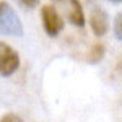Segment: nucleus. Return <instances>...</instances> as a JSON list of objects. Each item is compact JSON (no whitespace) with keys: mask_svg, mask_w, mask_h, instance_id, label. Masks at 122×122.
<instances>
[{"mask_svg":"<svg viewBox=\"0 0 122 122\" xmlns=\"http://www.w3.org/2000/svg\"><path fill=\"white\" fill-rule=\"evenodd\" d=\"M56 2L64 7L65 16L72 25H75L78 28L85 26V13H83L80 0H56Z\"/></svg>","mask_w":122,"mask_h":122,"instance_id":"4","label":"nucleus"},{"mask_svg":"<svg viewBox=\"0 0 122 122\" xmlns=\"http://www.w3.org/2000/svg\"><path fill=\"white\" fill-rule=\"evenodd\" d=\"M20 68V56L13 47L0 41V76H10Z\"/></svg>","mask_w":122,"mask_h":122,"instance_id":"2","label":"nucleus"},{"mask_svg":"<svg viewBox=\"0 0 122 122\" xmlns=\"http://www.w3.org/2000/svg\"><path fill=\"white\" fill-rule=\"evenodd\" d=\"M25 28L15 8L8 2H0V34L3 36H23Z\"/></svg>","mask_w":122,"mask_h":122,"instance_id":"1","label":"nucleus"},{"mask_svg":"<svg viewBox=\"0 0 122 122\" xmlns=\"http://www.w3.org/2000/svg\"><path fill=\"white\" fill-rule=\"evenodd\" d=\"M0 122H25L21 117H20L18 114H15V112H8V114H5L2 119H0Z\"/></svg>","mask_w":122,"mask_h":122,"instance_id":"8","label":"nucleus"},{"mask_svg":"<svg viewBox=\"0 0 122 122\" xmlns=\"http://www.w3.org/2000/svg\"><path fill=\"white\" fill-rule=\"evenodd\" d=\"M104 46L103 44H94L91 47V51H90V56H88V62H91V64H98L99 60H103L104 57Z\"/></svg>","mask_w":122,"mask_h":122,"instance_id":"6","label":"nucleus"},{"mask_svg":"<svg viewBox=\"0 0 122 122\" xmlns=\"http://www.w3.org/2000/svg\"><path fill=\"white\" fill-rule=\"evenodd\" d=\"M114 34L117 41H122V13H117L116 23H114Z\"/></svg>","mask_w":122,"mask_h":122,"instance_id":"7","label":"nucleus"},{"mask_svg":"<svg viewBox=\"0 0 122 122\" xmlns=\"http://www.w3.org/2000/svg\"><path fill=\"white\" fill-rule=\"evenodd\" d=\"M90 25L91 29L96 36H104L109 29V16L103 8L99 7H94L91 15H90Z\"/></svg>","mask_w":122,"mask_h":122,"instance_id":"5","label":"nucleus"},{"mask_svg":"<svg viewBox=\"0 0 122 122\" xmlns=\"http://www.w3.org/2000/svg\"><path fill=\"white\" fill-rule=\"evenodd\" d=\"M41 18H42L44 31L52 38L60 34V31L64 29V18L59 15L56 7H52V5H44L41 8Z\"/></svg>","mask_w":122,"mask_h":122,"instance_id":"3","label":"nucleus"},{"mask_svg":"<svg viewBox=\"0 0 122 122\" xmlns=\"http://www.w3.org/2000/svg\"><path fill=\"white\" fill-rule=\"evenodd\" d=\"M16 2L21 7H25V8H34L39 3V0H16Z\"/></svg>","mask_w":122,"mask_h":122,"instance_id":"9","label":"nucleus"},{"mask_svg":"<svg viewBox=\"0 0 122 122\" xmlns=\"http://www.w3.org/2000/svg\"><path fill=\"white\" fill-rule=\"evenodd\" d=\"M109 2H112V3H121V0H109Z\"/></svg>","mask_w":122,"mask_h":122,"instance_id":"10","label":"nucleus"}]
</instances>
